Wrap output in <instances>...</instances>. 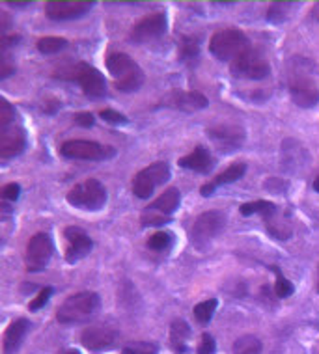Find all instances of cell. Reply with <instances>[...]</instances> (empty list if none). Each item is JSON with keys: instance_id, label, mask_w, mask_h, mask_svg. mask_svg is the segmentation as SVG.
Returning <instances> with one entry per match:
<instances>
[{"instance_id": "cell-39", "label": "cell", "mask_w": 319, "mask_h": 354, "mask_svg": "<svg viewBox=\"0 0 319 354\" xmlns=\"http://www.w3.org/2000/svg\"><path fill=\"white\" fill-rule=\"evenodd\" d=\"M8 6H12V8H26V6H30V2H8Z\"/></svg>"}, {"instance_id": "cell-4", "label": "cell", "mask_w": 319, "mask_h": 354, "mask_svg": "<svg viewBox=\"0 0 319 354\" xmlns=\"http://www.w3.org/2000/svg\"><path fill=\"white\" fill-rule=\"evenodd\" d=\"M69 205H73L82 211H101L107 203V189L98 179H86L82 183H77L68 192Z\"/></svg>"}, {"instance_id": "cell-31", "label": "cell", "mask_w": 319, "mask_h": 354, "mask_svg": "<svg viewBox=\"0 0 319 354\" xmlns=\"http://www.w3.org/2000/svg\"><path fill=\"white\" fill-rule=\"evenodd\" d=\"M122 354H159V347L152 342H133L122 348Z\"/></svg>"}, {"instance_id": "cell-41", "label": "cell", "mask_w": 319, "mask_h": 354, "mask_svg": "<svg viewBox=\"0 0 319 354\" xmlns=\"http://www.w3.org/2000/svg\"><path fill=\"white\" fill-rule=\"evenodd\" d=\"M64 354H80V353H79V351H66Z\"/></svg>"}, {"instance_id": "cell-37", "label": "cell", "mask_w": 319, "mask_h": 354, "mask_svg": "<svg viewBox=\"0 0 319 354\" xmlns=\"http://www.w3.org/2000/svg\"><path fill=\"white\" fill-rule=\"evenodd\" d=\"M286 10H288V4H273V6L267 10V19L273 21V23H280L284 17H286Z\"/></svg>"}, {"instance_id": "cell-17", "label": "cell", "mask_w": 319, "mask_h": 354, "mask_svg": "<svg viewBox=\"0 0 319 354\" xmlns=\"http://www.w3.org/2000/svg\"><path fill=\"white\" fill-rule=\"evenodd\" d=\"M64 237H66V243H68V248H66V261L68 263L80 261L92 252V239L82 227L68 226L64 230Z\"/></svg>"}, {"instance_id": "cell-38", "label": "cell", "mask_w": 319, "mask_h": 354, "mask_svg": "<svg viewBox=\"0 0 319 354\" xmlns=\"http://www.w3.org/2000/svg\"><path fill=\"white\" fill-rule=\"evenodd\" d=\"M75 123L80 125V127H92L93 123H95V118L90 112H80V114H75Z\"/></svg>"}, {"instance_id": "cell-3", "label": "cell", "mask_w": 319, "mask_h": 354, "mask_svg": "<svg viewBox=\"0 0 319 354\" xmlns=\"http://www.w3.org/2000/svg\"><path fill=\"white\" fill-rule=\"evenodd\" d=\"M248 49V37L239 28H221L209 39V53L221 62H233Z\"/></svg>"}, {"instance_id": "cell-34", "label": "cell", "mask_w": 319, "mask_h": 354, "mask_svg": "<svg viewBox=\"0 0 319 354\" xmlns=\"http://www.w3.org/2000/svg\"><path fill=\"white\" fill-rule=\"evenodd\" d=\"M101 120L107 123H111V125H125L127 123V118L123 116L122 112H116V110L112 109H104L101 110Z\"/></svg>"}, {"instance_id": "cell-27", "label": "cell", "mask_w": 319, "mask_h": 354, "mask_svg": "<svg viewBox=\"0 0 319 354\" xmlns=\"http://www.w3.org/2000/svg\"><path fill=\"white\" fill-rule=\"evenodd\" d=\"M217 306H219L217 299L203 300V302H200V304H197L192 308V315H194V319H197L200 324H208L209 321L213 319V315H215Z\"/></svg>"}, {"instance_id": "cell-35", "label": "cell", "mask_w": 319, "mask_h": 354, "mask_svg": "<svg viewBox=\"0 0 319 354\" xmlns=\"http://www.w3.org/2000/svg\"><path fill=\"white\" fill-rule=\"evenodd\" d=\"M21 196V185L19 183H8L4 189H2V202L15 203Z\"/></svg>"}, {"instance_id": "cell-1", "label": "cell", "mask_w": 319, "mask_h": 354, "mask_svg": "<svg viewBox=\"0 0 319 354\" xmlns=\"http://www.w3.org/2000/svg\"><path fill=\"white\" fill-rule=\"evenodd\" d=\"M101 299L93 291H80L64 300L56 312V319L60 324L88 323L99 313Z\"/></svg>"}, {"instance_id": "cell-32", "label": "cell", "mask_w": 319, "mask_h": 354, "mask_svg": "<svg viewBox=\"0 0 319 354\" xmlns=\"http://www.w3.org/2000/svg\"><path fill=\"white\" fill-rule=\"evenodd\" d=\"M15 120V109L8 103L6 99H0V127L12 125Z\"/></svg>"}, {"instance_id": "cell-6", "label": "cell", "mask_w": 319, "mask_h": 354, "mask_svg": "<svg viewBox=\"0 0 319 354\" xmlns=\"http://www.w3.org/2000/svg\"><path fill=\"white\" fill-rule=\"evenodd\" d=\"M224 226H226V214L222 211H206L194 220L190 230V241L198 248H208L219 237Z\"/></svg>"}, {"instance_id": "cell-10", "label": "cell", "mask_w": 319, "mask_h": 354, "mask_svg": "<svg viewBox=\"0 0 319 354\" xmlns=\"http://www.w3.org/2000/svg\"><path fill=\"white\" fill-rule=\"evenodd\" d=\"M62 79L75 80L88 97L99 99L107 95V80H104L103 73L86 62H79L77 66L69 69L68 77H62Z\"/></svg>"}, {"instance_id": "cell-36", "label": "cell", "mask_w": 319, "mask_h": 354, "mask_svg": "<svg viewBox=\"0 0 319 354\" xmlns=\"http://www.w3.org/2000/svg\"><path fill=\"white\" fill-rule=\"evenodd\" d=\"M217 351V343L213 339L211 334L203 332L202 339H200V345H198V354H215Z\"/></svg>"}, {"instance_id": "cell-40", "label": "cell", "mask_w": 319, "mask_h": 354, "mask_svg": "<svg viewBox=\"0 0 319 354\" xmlns=\"http://www.w3.org/2000/svg\"><path fill=\"white\" fill-rule=\"evenodd\" d=\"M313 190H316V192H319V177L316 179V181H313Z\"/></svg>"}, {"instance_id": "cell-22", "label": "cell", "mask_w": 319, "mask_h": 354, "mask_svg": "<svg viewBox=\"0 0 319 354\" xmlns=\"http://www.w3.org/2000/svg\"><path fill=\"white\" fill-rule=\"evenodd\" d=\"M246 171V165L245 162H235V165H230L226 170L219 174V176L211 181V183L203 185L202 190H200V194L202 196H211L215 192L217 187H221V185H230V183H235V181H239L241 177L245 176Z\"/></svg>"}, {"instance_id": "cell-7", "label": "cell", "mask_w": 319, "mask_h": 354, "mask_svg": "<svg viewBox=\"0 0 319 354\" xmlns=\"http://www.w3.org/2000/svg\"><path fill=\"white\" fill-rule=\"evenodd\" d=\"M60 155L75 160H109L116 155V149L93 140H68L60 146Z\"/></svg>"}, {"instance_id": "cell-11", "label": "cell", "mask_w": 319, "mask_h": 354, "mask_svg": "<svg viewBox=\"0 0 319 354\" xmlns=\"http://www.w3.org/2000/svg\"><path fill=\"white\" fill-rule=\"evenodd\" d=\"M230 69H232L233 77L248 80H262L265 77H269L271 73L269 62L265 60V56L256 49H248L241 56H237L232 62Z\"/></svg>"}, {"instance_id": "cell-14", "label": "cell", "mask_w": 319, "mask_h": 354, "mask_svg": "<svg viewBox=\"0 0 319 354\" xmlns=\"http://www.w3.org/2000/svg\"><path fill=\"white\" fill-rule=\"evenodd\" d=\"M208 136L215 142V146L222 153H230L243 146V142H245V129L239 127V125H232V123H222V125L209 127Z\"/></svg>"}, {"instance_id": "cell-19", "label": "cell", "mask_w": 319, "mask_h": 354, "mask_svg": "<svg viewBox=\"0 0 319 354\" xmlns=\"http://www.w3.org/2000/svg\"><path fill=\"white\" fill-rule=\"evenodd\" d=\"M163 104L172 106V109L185 110V112H197L206 109L209 104L208 97L200 92H170L163 99Z\"/></svg>"}, {"instance_id": "cell-21", "label": "cell", "mask_w": 319, "mask_h": 354, "mask_svg": "<svg viewBox=\"0 0 319 354\" xmlns=\"http://www.w3.org/2000/svg\"><path fill=\"white\" fill-rule=\"evenodd\" d=\"M178 162L181 168H185V170L198 171V174H208V171L213 170V166H215L213 155L202 146H198L197 149L192 153H189L187 157H181Z\"/></svg>"}, {"instance_id": "cell-9", "label": "cell", "mask_w": 319, "mask_h": 354, "mask_svg": "<svg viewBox=\"0 0 319 354\" xmlns=\"http://www.w3.org/2000/svg\"><path fill=\"white\" fill-rule=\"evenodd\" d=\"M170 179V166L165 160L154 162L140 170L133 179V194L140 200H147L154 194V190L165 185Z\"/></svg>"}, {"instance_id": "cell-13", "label": "cell", "mask_w": 319, "mask_h": 354, "mask_svg": "<svg viewBox=\"0 0 319 354\" xmlns=\"http://www.w3.org/2000/svg\"><path fill=\"white\" fill-rule=\"evenodd\" d=\"M166 25H168L166 13L157 12L152 13V15H146V17L140 19V21L129 30V41L136 43V45L152 41L155 37H159L165 34Z\"/></svg>"}, {"instance_id": "cell-5", "label": "cell", "mask_w": 319, "mask_h": 354, "mask_svg": "<svg viewBox=\"0 0 319 354\" xmlns=\"http://www.w3.org/2000/svg\"><path fill=\"white\" fill-rule=\"evenodd\" d=\"M289 93L297 106L312 109L319 103V88L308 69L297 68L289 71Z\"/></svg>"}, {"instance_id": "cell-29", "label": "cell", "mask_w": 319, "mask_h": 354, "mask_svg": "<svg viewBox=\"0 0 319 354\" xmlns=\"http://www.w3.org/2000/svg\"><path fill=\"white\" fill-rule=\"evenodd\" d=\"M66 45H68V41H66L64 37L47 36L42 37V39H37V50H39L42 55H56V53H60Z\"/></svg>"}, {"instance_id": "cell-24", "label": "cell", "mask_w": 319, "mask_h": 354, "mask_svg": "<svg viewBox=\"0 0 319 354\" xmlns=\"http://www.w3.org/2000/svg\"><path fill=\"white\" fill-rule=\"evenodd\" d=\"M178 56H179V60L187 62V64L197 62L198 56H200V41H198V37H194V36L181 37V41H179Z\"/></svg>"}, {"instance_id": "cell-8", "label": "cell", "mask_w": 319, "mask_h": 354, "mask_svg": "<svg viewBox=\"0 0 319 354\" xmlns=\"http://www.w3.org/2000/svg\"><path fill=\"white\" fill-rule=\"evenodd\" d=\"M179 203H181V194L178 189L165 190L149 207L142 211V224L163 226L166 222H170V216L178 211Z\"/></svg>"}, {"instance_id": "cell-20", "label": "cell", "mask_w": 319, "mask_h": 354, "mask_svg": "<svg viewBox=\"0 0 319 354\" xmlns=\"http://www.w3.org/2000/svg\"><path fill=\"white\" fill-rule=\"evenodd\" d=\"M30 321L25 317L15 319L4 332V342H2V353L15 354L21 347V343L25 339L26 332L30 330Z\"/></svg>"}, {"instance_id": "cell-28", "label": "cell", "mask_w": 319, "mask_h": 354, "mask_svg": "<svg viewBox=\"0 0 319 354\" xmlns=\"http://www.w3.org/2000/svg\"><path fill=\"white\" fill-rule=\"evenodd\" d=\"M147 248L154 252L170 250L174 245V235L170 232H157L147 239Z\"/></svg>"}, {"instance_id": "cell-25", "label": "cell", "mask_w": 319, "mask_h": 354, "mask_svg": "<svg viewBox=\"0 0 319 354\" xmlns=\"http://www.w3.org/2000/svg\"><path fill=\"white\" fill-rule=\"evenodd\" d=\"M239 213L243 216H250V214H262L264 220L276 214V205L273 202H265V200H258V202L243 203L239 207Z\"/></svg>"}, {"instance_id": "cell-18", "label": "cell", "mask_w": 319, "mask_h": 354, "mask_svg": "<svg viewBox=\"0 0 319 354\" xmlns=\"http://www.w3.org/2000/svg\"><path fill=\"white\" fill-rule=\"evenodd\" d=\"M26 149V133L21 125L0 127V159L10 160Z\"/></svg>"}, {"instance_id": "cell-12", "label": "cell", "mask_w": 319, "mask_h": 354, "mask_svg": "<svg viewBox=\"0 0 319 354\" xmlns=\"http://www.w3.org/2000/svg\"><path fill=\"white\" fill-rule=\"evenodd\" d=\"M55 252V245H53V239L49 233L39 232L30 241L26 243V252H25V265L28 272H39L49 265L51 257Z\"/></svg>"}, {"instance_id": "cell-26", "label": "cell", "mask_w": 319, "mask_h": 354, "mask_svg": "<svg viewBox=\"0 0 319 354\" xmlns=\"http://www.w3.org/2000/svg\"><path fill=\"white\" fill-rule=\"evenodd\" d=\"M262 342L259 337L252 336V334H246V336L237 337L233 342L232 353L233 354H262Z\"/></svg>"}, {"instance_id": "cell-15", "label": "cell", "mask_w": 319, "mask_h": 354, "mask_svg": "<svg viewBox=\"0 0 319 354\" xmlns=\"http://www.w3.org/2000/svg\"><path fill=\"white\" fill-rule=\"evenodd\" d=\"M118 330L107 326V324H92L88 326L82 334H80V343L88 348V351H93V353H99V351H109L116 345Z\"/></svg>"}, {"instance_id": "cell-16", "label": "cell", "mask_w": 319, "mask_h": 354, "mask_svg": "<svg viewBox=\"0 0 319 354\" xmlns=\"http://www.w3.org/2000/svg\"><path fill=\"white\" fill-rule=\"evenodd\" d=\"M93 2L84 0H49L45 2V15L53 21H69L92 10Z\"/></svg>"}, {"instance_id": "cell-2", "label": "cell", "mask_w": 319, "mask_h": 354, "mask_svg": "<svg viewBox=\"0 0 319 354\" xmlns=\"http://www.w3.org/2000/svg\"><path fill=\"white\" fill-rule=\"evenodd\" d=\"M107 69H109V73L114 79V84L120 92H136L144 84V71L125 53H111L107 58Z\"/></svg>"}, {"instance_id": "cell-23", "label": "cell", "mask_w": 319, "mask_h": 354, "mask_svg": "<svg viewBox=\"0 0 319 354\" xmlns=\"http://www.w3.org/2000/svg\"><path fill=\"white\" fill-rule=\"evenodd\" d=\"M190 334H192V330H190V326L187 324V321H183V319H176V321L170 324V345H172L174 353H187Z\"/></svg>"}, {"instance_id": "cell-33", "label": "cell", "mask_w": 319, "mask_h": 354, "mask_svg": "<svg viewBox=\"0 0 319 354\" xmlns=\"http://www.w3.org/2000/svg\"><path fill=\"white\" fill-rule=\"evenodd\" d=\"M53 293H55V289H53V287H44V289L37 293L36 299L32 300L30 304H28V310H30V312H37V310H42V308H44L47 302H49L51 295Z\"/></svg>"}, {"instance_id": "cell-30", "label": "cell", "mask_w": 319, "mask_h": 354, "mask_svg": "<svg viewBox=\"0 0 319 354\" xmlns=\"http://www.w3.org/2000/svg\"><path fill=\"white\" fill-rule=\"evenodd\" d=\"M273 272L276 274V281H275V293L278 299H288L291 295L295 293V287L293 283L282 274V270L278 269V267H271Z\"/></svg>"}]
</instances>
